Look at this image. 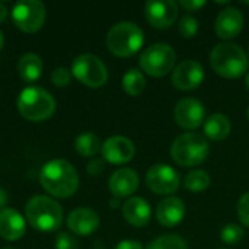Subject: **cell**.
Returning a JSON list of instances; mask_svg holds the SVG:
<instances>
[{"instance_id":"ac0fdd59","label":"cell","mask_w":249,"mask_h":249,"mask_svg":"<svg viewBox=\"0 0 249 249\" xmlns=\"http://www.w3.org/2000/svg\"><path fill=\"white\" fill-rule=\"evenodd\" d=\"M185 216V204L178 197L163 198L156 209V219L165 228L178 226Z\"/></svg>"},{"instance_id":"6da1fadb","label":"cell","mask_w":249,"mask_h":249,"mask_svg":"<svg viewBox=\"0 0 249 249\" xmlns=\"http://www.w3.org/2000/svg\"><path fill=\"white\" fill-rule=\"evenodd\" d=\"M39 182L50 196L67 198L77 191L79 175L70 162L64 159H53L41 168Z\"/></svg>"},{"instance_id":"9c48e42d","label":"cell","mask_w":249,"mask_h":249,"mask_svg":"<svg viewBox=\"0 0 249 249\" xmlns=\"http://www.w3.org/2000/svg\"><path fill=\"white\" fill-rule=\"evenodd\" d=\"M47 10L39 0H20L12 9L13 23L26 34L39 31L45 22Z\"/></svg>"},{"instance_id":"74e56055","label":"cell","mask_w":249,"mask_h":249,"mask_svg":"<svg viewBox=\"0 0 249 249\" xmlns=\"http://www.w3.org/2000/svg\"><path fill=\"white\" fill-rule=\"evenodd\" d=\"M3 45H4V38H3V34H1V31H0V51H1Z\"/></svg>"},{"instance_id":"30bf717a","label":"cell","mask_w":249,"mask_h":249,"mask_svg":"<svg viewBox=\"0 0 249 249\" xmlns=\"http://www.w3.org/2000/svg\"><path fill=\"white\" fill-rule=\"evenodd\" d=\"M146 184L150 191L168 196L179 188V175L174 168L165 163H156L147 171Z\"/></svg>"},{"instance_id":"f35d334b","label":"cell","mask_w":249,"mask_h":249,"mask_svg":"<svg viewBox=\"0 0 249 249\" xmlns=\"http://www.w3.org/2000/svg\"><path fill=\"white\" fill-rule=\"evenodd\" d=\"M245 86H247V89L249 90V73L247 74V77H245Z\"/></svg>"},{"instance_id":"44dd1931","label":"cell","mask_w":249,"mask_h":249,"mask_svg":"<svg viewBox=\"0 0 249 249\" xmlns=\"http://www.w3.org/2000/svg\"><path fill=\"white\" fill-rule=\"evenodd\" d=\"M18 71L23 82L32 83L36 82L42 74V60L35 53L23 54L18 61Z\"/></svg>"},{"instance_id":"60d3db41","label":"cell","mask_w":249,"mask_h":249,"mask_svg":"<svg viewBox=\"0 0 249 249\" xmlns=\"http://www.w3.org/2000/svg\"><path fill=\"white\" fill-rule=\"evenodd\" d=\"M3 249H13V248H3Z\"/></svg>"},{"instance_id":"5bb4252c","label":"cell","mask_w":249,"mask_h":249,"mask_svg":"<svg viewBox=\"0 0 249 249\" xmlns=\"http://www.w3.org/2000/svg\"><path fill=\"white\" fill-rule=\"evenodd\" d=\"M204 80V69L196 60H185L178 64L172 73V83L179 90L198 88Z\"/></svg>"},{"instance_id":"3957f363","label":"cell","mask_w":249,"mask_h":249,"mask_svg":"<svg viewBox=\"0 0 249 249\" xmlns=\"http://www.w3.org/2000/svg\"><path fill=\"white\" fill-rule=\"evenodd\" d=\"M18 111L28 121H45L55 112L54 96L41 86H28L18 96Z\"/></svg>"},{"instance_id":"7402d4cb","label":"cell","mask_w":249,"mask_h":249,"mask_svg":"<svg viewBox=\"0 0 249 249\" xmlns=\"http://www.w3.org/2000/svg\"><path fill=\"white\" fill-rule=\"evenodd\" d=\"M231 120L223 114H213L204 123V133L213 142H222L231 134Z\"/></svg>"},{"instance_id":"d590c367","label":"cell","mask_w":249,"mask_h":249,"mask_svg":"<svg viewBox=\"0 0 249 249\" xmlns=\"http://www.w3.org/2000/svg\"><path fill=\"white\" fill-rule=\"evenodd\" d=\"M6 18H7V7L4 6V3L0 1V23L4 22Z\"/></svg>"},{"instance_id":"ffe728a7","label":"cell","mask_w":249,"mask_h":249,"mask_svg":"<svg viewBox=\"0 0 249 249\" xmlns=\"http://www.w3.org/2000/svg\"><path fill=\"white\" fill-rule=\"evenodd\" d=\"M123 216L130 225L143 228L149 223L152 210L149 203L142 197H131L123 204Z\"/></svg>"},{"instance_id":"f546056e","label":"cell","mask_w":249,"mask_h":249,"mask_svg":"<svg viewBox=\"0 0 249 249\" xmlns=\"http://www.w3.org/2000/svg\"><path fill=\"white\" fill-rule=\"evenodd\" d=\"M54 244H55V249H79L77 239L73 235L66 233V232L58 233Z\"/></svg>"},{"instance_id":"ba28073f","label":"cell","mask_w":249,"mask_h":249,"mask_svg":"<svg viewBox=\"0 0 249 249\" xmlns=\"http://www.w3.org/2000/svg\"><path fill=\"white\" fill-rule=\"evenodd\" d=\"M71 74L89 88H101L108 80L104 61L95 54H80L71 63Z\"/></svg>"},{"instance_id":"9a60e30c","label":"cell","mask_w":249,"mask_h":249,"mask_svg":"<svg viewBox=\"0 0 249 249\" xmlns=\"http://www.w3.org/2000/svg\"><path fill=\"white\" fill-rule=\"evenodd\" d=\"M67 228L77 236H89L99 228V216L89 207H77L70 212Z\"/></svg>"},{"instance_id":"603a6c76","label":"cell","mask_w":249,"mask_h":249,"mask_svg":"<svg viewBox=\"0 0 249 249\" xmlns=\"http://www.w3.org/2000/svg\"><path fill=\"white\" fill-rule=\"evenodd\" d=\"M74 147H76V152L80 156L92 158L101 150L102 146H101V140H99V137L96 134L83 133V134L77 136V139L74 142Z\"/></svg>"},{"instance_id":"52a82bcc","label":"cell","mask_w":249,"mask_h":249,"mask_svg":"<svg viewBox=\"0 0 249 249\" xmlns=\"http://www.w3.org/2000/svg\"><path fill=\"white\" fill-rule=\"evenodd\" d=\"M177 54L169 44L158 42L147 47L140 55V67L142 70L152 77H163L166 76L175 66Z\"/></svg>"},{"instance_id":"4fadbf2b","label":"cell","mask_w":249,"mask_h":249,"mask_svg":"<svg viewBox=\"0 0 249 249\" xmlns=\"http://www.w3.org/2000/svg\"><path fill=\"white\" fill-rule=\"evenodd\" d=\"M136 147L133 142L124 136H112L107 139L101 147L104 160L112 165H123L133 159Z\"/></svg>"},{"instance_id":"e575fe53","label":"cell","mask_w":249,"mask_h":249,"mask_svg":"<svg viewBox=\"0 0 249 249\" xmlns=\"http://www.w3.org/2000/svg\"><path fill=\"white\" fill-rule=\"evenodd\" d=\"M6 203H7V193L0 187V209H4Z\"/></svg>"},{"instance_id":"5b68a950","label":"cell","mask_w":249,"mask_h":249,"mask_svg":"<svg viewBox=\"0 0 249 249\" xmlns=\"http://www.w3.org/2000/svg\"><path fill=\"white\" fill-rule=\"evenodd\" d=\"M144 42L142 28L133 22H118L107 34L108 50L121 58L134 55Z\"/></svg>"},{"instance_id":"7c38bea8","label":"cell","mask_w":249,"mask_h":249,"mask_svg":"<svg viewBox=\"0 0 249 249\" xmlns=\"http://www.w3.org/2000/svg\"><path fill=\"white\" fill-rule=\"evenodd\" d=\"M175 121L184 130H196L198 128L206 115V109L198 99L184 98L175 107Z\"/></svg>"},{"instance_id":"8d00e7d4","label":"cell","mask_w":249,"mask_h":249,"mask_svg":"<svg viewBox=\"0 0 249 249\" xmlns=\"http://www.w3.org/2000/svg\"><path fill=\"white\" fill-rule=\"evenodd\" d=\"M118 200H120V198H115V197H114V198H112V200L109 201V206H111L112 209L118 207Z\"/></svg>"},{"instance_id":"d6a6232c","label":"cell","mask_w":249,"mask_h":249,"mask_svg":"<svg viewBox=\"0 0 249 249\" xmlns=\"http://www.w3.org/2000/svg\"><path fill=\"white\" fill-rule=\"evenodd\" d=\"M206 4L204 0H181L179 6L184 7L187 12H197L198 9H201Z\"/></svg>"},{"instance_id":"ab89813d","label":"cell","mask_w":249,"mask_h":249,"mask_svg":"<svg viewBox=\"0 0 249 249\" xmlns=\"http://www.w3.org/2000/svg\"><path fill=\"white\" fill-rule=\"evenodd\" d=\"M247 114H248V120H249V107H248V112H247Z\"/></svg>"},{"instance_id":"8fae6325","label":"cell","mask_w":249,"mask_h":249,"mask_svg":"<svg viewBox=\"0 0 249 249\" xmlns=\"http://www.w3.org/2000/svg\"><path fill=\"white\" fill-rule=\"evenodd\" d=\"M144 16L153 28H171L178 19V4L172 0H150L144 6Z\"/></svg>"},{"instance_id":"7a4b0ae2","label":"cell","mask_w":249,"mask_h":249,"mask_svg":"<svg viewBox=\"0 0 249 249\" xmlns=\"http://www.w3.org/2000/svg\"><path fill=\"white\" fill-rule=\"evenodd\" d=\"M28 223L39 232H54L63 225L61 206L47 196H34L25 206Z\"/></svg>"},{"instance_id":"4316f807","label":"cell","mask_w":249,"mask_h":249,"mask_svg":"<svg viewBox=\"0 0 249 249\" xmlns=\"http://www.w3.org/2000/svg\"><path fill=\"white\" fill-rule=\"evenodd\" d=\"M244 235H245V232H244V229H242L241 226L231 223V225H226V226L222 229L220 238H222V241H223L225 244H228V245H235V244H238V242L242 241Z\"/></svg>"},{"instance_id":"8992f818","label":"cell","mask_w":249,"mask_h":249,"mask_svg":"<svg viewBox=\"0 0 249 249\" xmlns=\"http://www.w3.org/2000/svg\"><path fill=\"white\" fill-rule=\"evenodd\" d=\"M209 150L210 147L206 137L191 131L181 134L174 140L171 147V156L178 165L190 168L203 163L209 156Z\"/></svg>"},{"instance_id":"484cf974","label":"cell","mask_w":249,"mask_h":249,"mask_svg":"<svg viewBox=\"0 0 249 249\" xmlns=\"http://www.w3.org/2000/svg\"><path fill=\"white\" fill-rule=\"evenodd\" d=\"M146 249H188L185 241L177 235H165L152 241Z\"/></svg>"},{"instance_id":"83f0119b","label":"cell","mask_w":249,"mask_h":249,"mask_svg":"<svg viewBox=\"0 0 249 249\" xmlns=\"http://www.w3.org/2000/svg\"><path fill=\"white\" fill-rule=\"evenodd\" d=\"M178 32L184 38H194L198 32V20L191 15H185L184 18H181L178 23Z\"/></svg>"},{"instance_id":"f1b7e54d","label":"cell","mask_w":249,"mask_h":249,"mask_svg":"<svg viewBox=\"0 0 249 249\" xmlns=\"http://www.w3.org/2000/svg\"><path fill=\"white\" fill-rule=\"evenodd\" d=\"M70 80H71V71L67 67H57L51 73V82L58 88L67 86Z\"/></svg>"},{"instance_id":"1f68e13d","label":"cell","mask_w":249,"mask_h":249,"mask_svg":"<svg viewBox=\"0 0 249 249\" xmlns=\"http://www.w3.org/2000/svg\"><path fill=\"white\" fill-rule=\"evenodd\" d=\"M104 169H105L104 159H95V160L89 162V163H88V166H86L88 174H89V175H92V177H98V175H101V174L104 172Z\"/></svg>"},{"instance_id":"d4e9b609","label":"cell","mask_w":249,"mask_h":249,"mask_svg":"<svg viewBox=\"0 0 249 249\" xmlns=\"http://www.w3.org/2000/svg\"><path fill=\"white\" fill-rule=\"evenodd\" d=\"M210 182H212V179H210L209 172H206L203 169H196V171H191L190 174H187V177L184 179V187H185V190H188L191 193H201L210 187Z\"/></svg>"},{"instance_id":"4dcf8cb0","label":"cell","mask_w":249,"mask_h":249,"mask_svg":"<svg viewBox=\"0 0 249 249\" xmlns=\"http://www.w3.org/2000/svg\"><path fill=\"white\" fill-rule=\"evenodd\" d=\"M236 212H238V217L241 220V223L244 226L249 228V193L244 194L236 206Z\"/></svg>"},{"instance_id":"836d02e7","label":"cell","mask_w":249,"mask_h":249,"mask_svg":"<svg viewBox=\"0 0 249 249\" xmlns=\"http://www.w3.org/2000/svg\"><path fill=\"white\" fill-rule=\"evenodd\" d=\"M115 249H143L142 244L139 241H131V239H127V241H121Z\"/></svg>"},{"instance_id":"e0dca14e","label":"cell","mask_w":249,"mask_h":249,"mask_svg":"<svg viewBox=\"0 0 249 249\" xmlns=\"http://www.w3.org/2000/svg\"><path fill=\"white\" fill-rule=\"evenodd\" d=\"M108 187L115 198L130 197L139 188V175L134 169L121 168L111 175Z\"/></svg>"},{"instance_id":"d6986e66","label":"cell","mask_w":249,"mask_h":249,"mask_svg":"<svg viewBox=\"0 0 249 249\" xmlns=\"http://www.w3.org/2000/svg\"><path fill=\"white\" fill-rule=\"evenodd\" d=\"M26 223L22 214L15 209L0 210V238L6 241H18L25 235Z\"/></svg>"},{"instance_id":"cb8c5ba5","label":"cell","mask_w":249,"mask_h":249,"mask_svg":"<svg viewBox=\"0 0 249 249\" xmlns=\"http://www.w3.org/2000/svg\"><path fill=\"white\" fill-rule=\"evenodd\" d=\"M123 88L130 96H137L146 89L144 74L137 69H130L123 77Z\"/></svg>"},{"instance_id":"277c9868","label":"cell","mask_w":249,"mask_h":249,"mask_svg":"<svg viewBox=\"0 0 249 249\" xmlns=\"http://www.w3.org/2000/svg\"><path fill=\"white\" fill-rule=\"evenodd\" d=\"M210 64L222 77L238 79L248 70V57L239 45L223 42L212 50Z\"/></svg>"},{"instance_id":"2e32d148","label":"cell","mask_w":249,"mask_h":249,"mask_svg":"<svg viewBox=\"0 0 249 249\" xmlns=\"http://www.w3.org/2000/svg\"><path fill=\"white\" fill-rule=\"evenodd\" d=\"M244 22L245 19L241 10H238L236 7H226L217 15L214 29L219 38L232 39L241 34V31L244 29Z\"/></svg>"}]
</instances>
